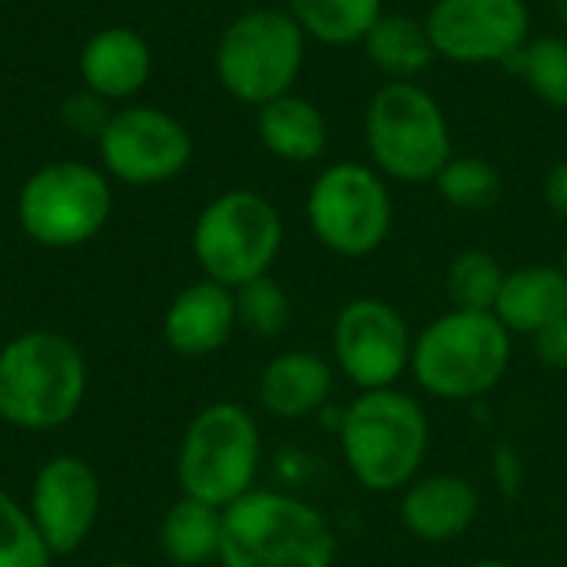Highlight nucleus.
<instances>
[{
    "instance_id": "obj_1",
    "label": "nucleus",
    "mask_w": 567,
    "mask_h": 567,
    "mask_svg": "<svg viewBox=\"0 0 567 567\" xmlns=\"http://www.w3.org/2000/svg\"><path fill=\"white\" fill-rule=\"evenodd\" d=\"M339 445L349 475L365 492L395 495L419 478L432 445V425L412 395L399 389H372L346 405Z\"/></svg>"
},
{
    "instance_id": "obj_2",
    "label": "nucleus",
    "mask_w": 567,
    "mask_h": 567,
    "mask_svg": "<svg viewBox=\"0 0 567 567\" xmlns=\"http://www.w3.org/2000/svg\"><path fill=\"white\" fill-rule=\"evenodd\" d=\"M336 551L329 518L296 495L252 488L223 508V567H336Z\"/></svg>"
},
{
    "instance_id": "obj_3",
    "label": "nucleus",
    "mask_w": 567,
    "mask_h": 567,
    "mask_svg": "<svg viewBox=\"0 0 567 567\" xmlns=\"http://www.w3.org/2000/svg\"><path fill=\"white\" fill-rule=\"evenodd\" d=\"M86 395V362L73 339L30 329L0 349V419L23 432L66 425Z\"/></svg>"
},
{
    "instance_id": "obj_4",
    "label": "nucleus",
    "mask_w": 567,
    "mask_h": 567,
    "mask_svg": "<svg viewBox=\"0 0 567 567\" xmlns=\"http://www.w3.org/2000/svg\"><path fill=\"white\" fill-rule=\"evenodd\" d=\"M512 365V332L495 312L449 309L412 342L409 372L442 402H472L488 395Z\"/></svg>"
},
{
    "instance_id": "obj_5",
    "label": "nucleus",
    "mask_w": 567,
    "mask_h": 567,
    "mask_svg": "<svg viewBox=\"0 0 567 567\" xmlns=\"http://www.w3.org/2000/svg\"><path fill=\"white\" fill-rule=\"evenodd\" d=\"M365 150L385 179L435 183L452 153L442 103L412 80L382 83L365 106Z\"/></svg>"
},
{
    "instance_id": "obj_6",
    "label": "nucleus",
    "mask_w": 567,
    "mask_h": 567,
    "mask_svg": "<svg viewBox=\"0 0 567 567\" xmlns=\"http://www.w3.org/2000/svg\"><path fill=\"white\" fill-rule=\"evenodd\" d=\"M306 33L286 7H252L219 33L213 66L229 96L266 106L292 93L306 63Z\"/></svg>"
},
{
    "instance_id": "obj_7",
    "label": "nucleus",
    "mask_w": 567,
    "mask_h": 567,
    "mask_svg": "<svg viewBox=\"0 0 567 567\" xmlns=\"http://www.w3.org/2000/svg\"><path fill=\"white\" fill-rule=\"evenodd\" d=\"M282 249V216L256 189H229L209 199L193 223V256L206 279L239 289L269 276Z\"/></svg>"
},
{
    "instance_id": "obj_8",
    "label": "nucleus",
    "mask_w": 567,
    "mask_h": 567,
    "mask_svg": "<svg viewBox=\"0 0 567 567\" xmlns=\"http://www.w3.org/2000/svg\"><path fill=\"white\" fill-rule=\"evenodd\" d=\"M259 429L236 402H213L199 409L183 435L176 478L183 495L213 508H229L252 492L259 475Z\"/></svg>"
},
{
    "instance_id": "obj_9",
    "label": "nucleus",
    "mask_w": 567,
    "mask_h": 567,
    "mask_svg": "<svg viewBox=\"0 0 567 567\" xmlns=\"http://www.w3.org/2000/svg\"><path fill=\"white\" fill-rule=\"evenodd\" d=\"M113 213L110 176L80 159H56L33 169L17 196L23 236L43 249H73L103 233Z\"/></svg>"
},
{
    "instance_id": "obj_10",
    "label": "nucleus",
    "mask_w": 567,
    "mask_h": 567,
    "mask_svg": "<svg viewBox=\"0 0 567 567\" xmlns=\"http://www.w3.org/2000/svg\"><path fill=\"white\" fill-rule=\"evenodd\" d=\"M312 236L342 259H365L392 233V193L385 176L365 163L326 166L306 196Z\"/></svg>"
},
{
    "instance_id": "obj_11",
    "label": "nucleus",
    "mask_w": 567,
    "mask_h": 567,
    "mask_svg": "<svg viewBox=\"0 0 567 567\" xmlns=\"http://www.w3.org/2000/svg\"><path fill=\"white\" fill-rule=\"evenodd\" d=\"M103 173L126 186H159L186 173L193 159V136L173 113L146 103L113 110L96 140Z\"/></svg>"
},
{
    "instance_id": "obj_12",
    "label": "nucleus",
    "mask_w": 567,
    "mask_h": 567,
    "mask_svg": "<svg viewBox=\"0 0 567 567\" xmlns=\"http://www.w3.org/2000/svg\"><path fill=\"white\" fill-rule=\"evenodd\" d=\"M412 342L405 316L375 296L346 302L332 326L336 365L359 392L395 389L412 365Z\"/></svg>"
},
{
    "instance_id": "obj_13",
    "label": "nucleus",
    "mask_w": 567,
    "mask_h": 567,
    "mask_svg": "<svg viewBox=\"0 0 567 567\" xmlns=\"http://www.w3.org/2000/svg\"><path fill=\"white\" fill-rule=\"evenodd\" d=\"M435 56L465 66L508 63L532 37L525 0H435L425 17Z\"/></svg>"
},
{
    "instance_id": "obj_14",
    "label": "nucleus",
    "mask_w": 567,
    "mask_h": 567,
    "mask_svg": "<svg viewBox=\"0 0 567 567\" xmlns=\"http://www.w3.org/2000/svg\"><path fill=\"white\" fill-rule=\"evenodd\" d=\"M30 518L50 555H73L96 525L100 478L76 455H53L40 465L30 488Z\"/></svg>"
},
{
    "instance_id": "obj_15",
    "label": "nucleus",
    "mask_w": 567,
    "mask_h": 567,
    "mask_svg": "<svg viewBox=\"0 0 567 567\" xmlns=\"http://www.w3.org/2000/svg\"><path fill=\"white\" fill-rule=\"evenodd\" d=\"M482 512L478 488L462 475H425L402 492V528L425 545H449L472 532Z\"/></svg>"
},
{
    "instance_id": "obj_16",
    "label": "nucleus",
    "mask_w": 567,
    "mask_h": 567,
    "mask_svg": "<svg viewBox=\"0 0 567 567\" xmlns=\"http://www.w3.org/2000/svg\"><path fill=\"white\" fill-rule=\"evenodd\" d=\"M236 292L199 279L173 296L163 316V339L183 359H203L219 352L236 332Z\"/></svg>"
},
{
    "instance_id": "obj_17",
    "label": "nucleus",
    "mask_w": 567,
    "mask_h": 567,
    "mask_svg": "<svg viewBox=\"0 0 567 567\" xmlns=\"http://www.w3.org/2000/svg\"><path fill=\"white\" fill-rule=\"evenodd\" d=\"M76 70L83 90L106 103H130L153 76V50L133 27H103L83 43Z\"/></svg>"
},
{
    "instance_id": "obj_18",
    "label": "nucleus",
    "mask_w": 567,
    "mask_h": 567,
    "mask_svg": "<svg viewBox=\"0 0 567 567\" xmlns=\"http://www.w3.org/2000/svg\"><path fill=\"white\" fill-rule=\"evenodd\" d=\"M336 385L332 365L316 352H282L272 362H266L256 395L259 405L282 422H299L316 415Z\"/></svg>"
},
{
    "instance_id": "obj_19",
    "label": "nucleus",
    "mask_w": 567,
    "mask_h": 567,
    "mask_svg": "<svg viewBox=\"0 0 567 567\" xmlns=\"http://www.w3.org/2000/svg\"><path fill=\"white\" fill-rule=\"evenodd\" d=\"M495 316L512 336L528 339H535L555 319L567 316V276L561 266L532 262L512 269L495 302Z\"/></svg>"
},
{
    "instance_id": "obj_20",
    "label": "nucleus",
    "mask_w": 567,
    "mask_h": 567,
    "mask_svg": "<svg viewBox=\"0 0 567 567\" xmlns=\"http://www.w3.org/2000/svg\"><path fill=\"white\" fill-rule=\"evenodd\" d=\"M256 133L266 153L282 163H316L329 150L326 113L299 93H286L259 106Z\"/></svg>"
},
{
    "instance_id": "obj_21",
    "label": "nucleus",
    "mask_w": 567,
    "mask_h": 567,
    "mask_svg": "<svg viewBox=\"0 0 567 567\" xmlns=\"http://www.w3.org/2000/svg\"><path fill=\"white\" fill-rule=\"evenodd\" d=\"M362 47L369 63L389 73L392 80H412L415 73L429 70V63L435 60V47L425 20L409 13H382L365 33Z\"/></svg>"
},
{
    "instance_id": "obj_22",
    "label": "nucleus",
    "mask_w": 567,
    "mask_h": 567,
    "mask_svg": "<svg viewBox=\"0 0 567 567\" xmlns=\"http://www.w3.org/2000/svg\"><path fill=\"white\" fill-rule=\"evenodd\" d=\"M223 542V512L183 495L173 502L159 525L163 555L176 567H199L219 558Z\"/></svg>"
},
{
    "instance_id": "obj_23",
    "label": "nucleus",
    "mask_w": 567,
    "mask_h": 567,
    "mask_svg": "<svg viewBox=\"0 0 567 567\" xmlns=\"http://www.w3.org/2000/svg\"><path fill=\"white\" fill-rule=\"evenodd\" d=\"M286 10L306 37L329 47L362 43L372 23L385 13L382 0H286Z\"/></svg>"
},
{
    "instance_id": "obj_24",
    "label": "nucleus",
    "mask_w": 567,
    "mask_h": 567,
    "mask_svg": "<svg viewBox=\"0 0 567 567\" xmlns=\"http://www.w3.org/2000/svg\"><path fill=\"white\" fill-rule=\"evenodd\" d=\"M528 90L551 110H567V37H528V43L505 63Z\"/></svg>"
},
{
    "instance_id": "obj_25",
    "label": "nucleus",
    "mask_w": 567,
    "mask_h": 567,
    "mask_svg": "<svg viewBox=\"0 0 567 567\" xmlns=\"http://www.w3.org/2000/svg\"><path fill=\"white\" fill-rule=\"evenodd\" d=\"M505 276L508 269H502V262L488 249H462L445 272V292L452 309L495 312Z\"/></svg>"
},
{
    "instance_id": "obj_26",
    "label": "nucleus",
    "mask_w": 567,
    "mask_h": 567,
    "mask_svg": "<svg viewBox=\"0 0 567 567\" xmlns=\"http://www.w3.org/2000/svg\"><path fill=\"white\" fill-rule=\"evenodd\" d=\"M439 196L462 213H482L502 196V173L482 156H452L435 176Z\"/></svg>"
},
{
    "instance_id": "obj_27",
    "label": "nucleus",
    "mask_w": 567,
    "mask_h": 567,
    "mask_svg": "<svg viewBox=\"0 0 567 567\" xmlns=\"http://www.w3.org/2000/svg\"><path fill=\"white\" fill-rule=\"evenodd\" d=\"M233 292H236V319L246 332L259 339H276L289 329L292 302L289 292L272 276H259Z\"/></svg>"
},
{
    "instance_id": "obj_28",
    "label": "nucleus",
    "mask_w": 567,
    "mask_h": 567,
    "mask_svg": "<svg viewBox=\"0 0 567 567\" xmlns=\"http://www.w3.org/2000/svg\"><path fill=\"white\" fill-rule=\"evenodd\" d=\"M53 555L30 512L0 488V567H50Z\"/></svg>"
},
{
    "instance_id": "obj_29",
    "label": "nucleus",
    "mask_w": 567,
    "mask_h": 567,
    "mask_svg": "<svg viewBox=\"0 0 567 567\" xmlns=\"http://www.w3.org/2000/svg\"><path fill=\"white\" fill-rule=\"evenodd\" d=\"M113 110L103 96L90 93V90H80V93H70L63 103H60V123L73 133V136H83V140H100V133L106 130Z\"/></svg>"
},
{
    "instance_id": "obj_30",
    "label": "nucleus",
    "mask_w": 567,
    "mask_h": 567,
    "mask_svg": "<svg viewBox=\"0 0 567 567\" xmlns=\"http://www.w3.org/2000/svg\"><path fill=\"white\" fill-rule=\"evenodd\" d=\"M535 355L548 365V369H558L567 372V316L555 319L548 329H542L535 339Z\"/></svg>"
},
{
    "instance_id": "obj_31",
    "label": "nucleus",
    "mask_w": 567,
    "mask_h": 567,
    "mask_svg": "<svg viewBox=\"0 0 567 567\" xmlns=\"http://www.w3.org/2000/svg\"><path fill=\"white\" fill-rule=\"evenodd\" d=\"M545 203L558 219L567 223V159L551 166V173L545 179Z\"/></svg>"
},
{
    "instance_id": "obj_32",
    "label": "nucleus",
    "mask_w": 567,
    "mask_h": 567,
    "mask_svg": "<svg viewBox=\"0 0 567 567\" xmlns=\"http://www.w3.org/2000/svg\"><path fill=\"white\" fill-rule=\"evenodd\" d=\"M551 3H555V17L567 27V0H551Z\"/></svg>"
},
{
    "instance_id": "obj_33",
    "label": "nucleus",
    "mask_w": 567,
    "mask_h": 567,
    "mask_svg": "<svg viewBox=\"0 0 567 567\" xmlns=\"http://www.w3.org/2000/svg\"><path fill=\"white\" fill-rule=\"evenodd\" d=\"M472 567H512L508 561H498V558H485V561H475Z\"/></svg>"
},
{
    "instance_id": "obj_34",
    "label": "nucleus",
    "mask_w": 567,
    "mask_h": 567,
    "mask_svg": "<svg viewBox=\"0 0 567 567\" xmlns=\"http://www.w3.org/2000/svg\"><path fill=\"white\" fill-rule=\"evenodd\" d=\"M561 272L567 276V239H565V249H561Z\"/></svg>"
},
{
    "instance_id": "obj_35",
    "label": "nucleus",
    "mask_w": 567,
    "mask_h": 567,
    "mask_svg": "<svg viewBox=\"0 0 567 567\" xmlns=\"http://www.w3.org/2000/svg\"><path fill=\"white\" fill-rule=\"evenodd\" d=\"M106 567H136V565H126V561H113V565H106Z\"/></svg>"
},
{
    "instance_id": "obj_36",
    "label": "nucleus",
    "mask_w": 567,
    "mask_h": 567,
    "mask_svg": "<svg viewBox=\"0 0 567 567\" xmlns=\"http://www.w3.org/2000/svg\"><path fill=\"white\" fill-rule=\"evenodd\" d=\"M565 512H567V508H565Z\"/></svg>"
}]
</instances>
